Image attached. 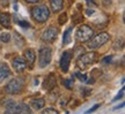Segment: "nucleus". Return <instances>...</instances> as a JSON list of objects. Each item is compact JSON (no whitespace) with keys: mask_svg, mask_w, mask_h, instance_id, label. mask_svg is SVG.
I'll list each match as a JSON object with an SVG mask.
<instances>
[{"mask_svg":"<svg viewBox=\"0 0 125 114\" xmlns=\"http://www.w3.org/2000/svg\"><path fill=\"white\" fill-rule=\"evenodd\" d=\"M31 15H32V18L36 22L43 23L49 18L50 10L45 5H38V6H35L31 9Z\"/></svg>","mask_w":125,"mask_h":114,"instance_id":"1","label":"nucleus"},{"mask_svg":"<svg viewBox=\"0 0 125 114\" xmlns=\"http://www.w3.org/2000/svg\"><path fill=\"white\" fill-rule=\"evenodd\" d=\"M97 61V54L95 52H90V53H86L83 55H81L79 58V60L76 62L78 67L80 69H86L87 67H89L90 65H93Z\"/></svg>","mask_w":125,"mask_h":114,"instance_id":"2","label":"nucleus"},{"mask_svg":"<svg viewBox=\"0 0 125 114\" xmlns=\"http://www.w3.org/2000/svg\"><path fill=\"white\" fill-rule=\"evenodd\" d=\"M94 31L92 30V28H89L88 26H81L78 28V30L75 32V39L80 43H85V42H88V40L92 38Z\"/></svg>","mask_w":125,"mask_h":114,"instance_id":"3","label":"nucleus"},{"mask_svg":"<svg viewBox=\"0 0 125 114\" xmlns=\"http://www.w3.org/2000/svg\"><path fill=\"white\" fill-rule=\"evenodd\" d=\"M23 82L22 79H13L12 81H9V83L6 85V92H8L10 95H16V93H20L23 89Z\"/></svg>","mask_w":125,"mask_h":114,"instance_id":"4","label":"nucleus"},{"mask_svg":"<svg viewBox=\"0 0 125 114\" xmlns=\"http://www.w3.org/2000/svg\"><path fill=\"white\" fill-rule=\"evenodd\" d=\"M51 58H52V53H51V48L48 46H43L40 48V55H38V62H40V67L44 68L51 62Z\"/></svg>","mask_w":125,"mask_h":114,"instance_id":"5","label":"nucleus"},{"mask_svg":"<svg viewBox=\"0 0 125 114\" xmlns=\"http://www.w3.org/2000/svg\"><path fill=\"white\" fill-rule=\"evenodd\" d=\"M58 32L59 30L54 26H48L41 35V39L43 42H46V43H53L54 40L57 39L58 37Z\"/></svg>","mask_w":125,"mask_h":114,"instance_id":"6","label":"nucleus"},{"mask_svg":"<svg viewBox=\"0 0 125 114\" xmlns=\"http://www.w3.org/2000/svg\"><path fill=\"white\" fill-rule=\"evenodd\" d=\"M109 39H110L109 34H107V32H101L100 35H97L96 37H94L93 39L90 40L89 47L90 48H97V47H100V46L104 45Z\"/></svg>","mask_w":125,"mask_h":114,"instance_id":"7","label":"nucleus"},{"mask_svg":"<svg viewBox=\"0 0 125 114\" xmlns=\"http://www.w3.org/2000/svg\"><path fill=\"white\" fill-rule=\"evenodd\" d=\"M72 57H73V52L72 51H65V52L62 53V59H60V68H62V71L67 73V70L70 68Z\"/></svg>","mask_w":125,"mask_h":114,"instance_id":"8","label":"nucleus"},{"mask_svg":"<svg viewBox=\"0 0 125 114\" xmlns=\"http://www.w3.org/2000/svg\"><path fill=\"white\" fill-rule=\"evenodd\" d=\"M26 67H27V63H26V61L23 60L22 58H20V57L14 58L13 68L15 69V71H18V73H22L23 70L26 69Z\"/></svg>","mask_w":125,"mask_h":114,"instance_id":"9","label":"nucleus"},{"mask_svg":"<svg viewBox=\"0 0 125 114\" xmlns=\"http://www.w3.org/2000/svg\"><path fill=\"white\" fill-rule=\"evenodd\" d=\"M24 59H26V60H24L26 63L31 68V67L34 66V63H35V52H34L31 48L26 50V51H24Z\"/></svg>","mask_w":125,"mask_h":114,"instance_id":"10","label":"nucleus"},{"mask_svg":"<svg viewBox=\"0 0 125 114\" xmlns=\"http://www.w3.org/2000/svg\"><path fill=\"white\" fill-rule=\"evenodd\" d=\"M56 87V76L53 74H50L46 79H45L44 83H43V89L44 90H51Z\"/></svg>","mask_w":125,"mask_h":114,"instance_id":"11","label":"nucleus"},{"mask_svg":"<svg viewBox=\"0 0 125 114\" xmlns=\"http://www.w3.org/2000/svg\"><path fill=\"white\" fill-rule=\"evenodd\" d=\"M0 24L4 28H9L10 26V14L8 13L0 14Z\"/></svg>","mask_w":125,"mask_h":114,"instance_id":"12","label":"nucleus"},{"mask_svg":"<svg viewBox=\"0 0 125 114\" xmlns=\"http://www.w3.org/2000/svg\"><path fill=\"white\" fill-rule=\"evenodd\" d=\"M50 6H51V9L54 13H57V12L62 9L64 2H62V0H50Z\"/></svg>","mask_w":125,"mask_h":114,"instance_id":"13","label":"nucleus"},{"mask_svg":"<svg viewBox=\"0 0 125 114\" xmlns=\"http://www.w3.org/2000/svg\"><path fill=\"white\" fill-rule=\"evenodd\" d=\"M9 75H10V70H9L8 66L6 63H1L0 65V81L8 77Z\"/></svg>","mask_w":125,"mask_h":114,"instance_id":"14","label":"nucleus"},{"mask_svg":"<svg viewBox=\"0 0 125 114\" xmlns=\"http://www.w3.org/2000/svg\"><path fill=\"white\" fill-rule=\"evenodd\" d=\"M30 105L32 106V108H35L36 111L41 110L43 106L45 105V100L43 98H37V99H32L30 103Z\"/></svg>","mask_w":125,"mask_h":114,"instance_id":"15","label":"nucleus"},{"mask_svg":"<svg viewBox=\"0 0 125 114\" xmlns=\"http://www.w3.org/2000/svg\"><path fill=\"white\" fill-rule=\"evenodd\" d=\"M71 32H72V28H68L64 32V37H62V44L64 45L70 44V42H71Z\"/></svg>","mask_w":125,"mask_h":114,"instance_id":"16","label":"nucleus"},{"mask_svg":"<svg viewBox=\"0 0 125 114\" xmlns=\"http://www.w3.org/2000/svg\"><path fill=\"white\" fill-rule=\"evenodd\" d=\"M62 84H64L67 89H72V88H73V84H74V79H62Z\"/></svg>","mask_w":125,"mask_h":114,"instance_id":"17","label":"nucleus"},{"mask_svg":"<svg viewBox=\"0 0 125 114\" xmlns=\"http://www.w3.org/2000/svg\"><path fill=\"white\" fill-rule=\"evenodd\" d=\"M9 39H10L9 32H4V34H1V36H0V40H1L2 43H8Z\"/></svg>","mask_w":125,"mask_h":114,"instance_id":"18","label":"nucleus"},{"mask_svg":"<svg viewBox=\"0 0 125 114\" xmlns=\"http://www.w3.org/2000/svg\"><path fill=\"white\" fill-rule=\"evenodd\" d=\"M66 21H67V14L66 13H62V14H60V16H59V18H58V22H59V24H65L66 23Z\"/></svg>","mask_w":125,"mask_h":114,"instance_id":"19","label":"nucleus"},{"mask_svg":"<svg viewBox=\"0 0 125 114\" xmlns=\"http://www.w3.org/2000/svg\"><path fill=\"white\" fill-rule=\"evenodd\" d=\"M123 44H124L123 38H121V39H117L116 43H115V45H114V48H115V50H119V48L123 47Z\"/></svg>","mask_w":125,"mask_h":114,"instance_id":"20","label":"nucleus"},{"mask_svg":"<svg viewBox=\"0 0 125 114\" xmlns=\"http://www.w3.org/2000/svg\"><path fill=\"white\" fill-rule=\"evenodd\" d=\"M75 76H76V77H79V79H80L81 82H85V83H87V82H88L87 76H86L85 74H81V73H75Z\"/></svg>","mask_w":125,"mask_h":114,"instance_id":"21","label":"nucleus"},{"mask_svg":"<svg viewBox=\"0 0 125 114\" xmlns=\"http://www.w3.org/2000/svg\"><path fill=\"white\" fill-rule=\"evenodd\" d=\"M89 7H97V0H86Z\"/></svg>","mask_w":125,"mask_h":114,"instance_id":"22","label":"nucleus"},{"mask_svg":"<svg viewBox=\"0 0 125 114\" xmlns=\"http://www.w3.org/2000/svg\"><path fill=\"white\" fill-rule=\"evenodd\" d=\"M43 113L44 114H46V113H53V114L56 113L57 114V113H59V112L57 110H54V108H45V110L43 111Z\"/></svg>","mask_w":125,"mask_h":114,"instance_id":"23","label":"nucleus"},{"mask_svg":"<svg viewBox=\"0 0 125 114\" xmlns=\"http://www.w3.org/2000/svg\"><path fill=\"white\" fill-rule=\"evenodd\" d=\"M16 22H18V24H20V26H29V23L26 22V21H22V20H18L16 18Z\"/></svg>","mask_w":125,"mask_h":114,"instance_id":"24","label":"nucleus"},{"mask_svg":"<svg viewBox=\"0 0 125 114\" xmlns=\"http://www.w3.org/2000/svg\"><path fill=\"white\" fill-rule=\"evenodd\" d=\"M112 55H109V57H105L104 59L102 60V63H109V62H111V60H112Z\"/></svg>","mask_w":125,"mask_h":114,"instance_id":"25","label":"nucleus"},{"mask_svg":"<svg viewBox=\"0 0 125 114\" xmlns=\"http://www.w3.org/2000/svg\"><path fill=\"white\" fill-rule=\"evenodd\" d=\"M123 96H124V88H122L121 92L117 95V97H115V99H114V100H117V99H119V98H123Z\"/></svg>","mask_w":125,"mask_h":114,"instance_id":"26","label":"nucleus"},{"mask_svg":"<svg viewBox=\"0 0 125 114\" xmlns=\"http://www.w3.org/2000/svg\"><path fill=\"white\" fill-rule=\"evenodd\" d=\"M102 4L104 5L105 7H108V6L111 5V0H102Z\"/></svg>","mask_w":125,"mask_h":114,"instance_id":"27","label":"nucleus"},{"mask_svg":"<svg viewBox=\"0 0 125 114\" xmlns=\"http://www.w3.org/2000/svg\"><path fill=\"white\" fill-rule=\"evenodd\" d=\"M98 106H100V105H98V104H96V105L94 106V107H92V108H89V110L87 111V113H90V112H94V111L96 110V108H98Z\"/></svg>","mask_w":125,"mask_h":114,"instance_id":"28","label":"nucleus"},{"mask_svg":"<svg viewBox=\"0 0 125 114\" xmlns=\"http://www.w3.org/2000/svg\"><path fill=\"white\" fill-rule=\"evenodd\" d=\"M27 2H30V4H36V2H38L41 0H26Z\"/></svg>","mask_w":125,"mask_h":114,"instance_id":"29","label":"nucleus"},{"mask_svg":"<svg viewBox=\"0 0 125 114\" xmlns=\"http://www.w3.org/2000/svg\"><path fill=\"white\" fill-rule=\"evenodd\" d=\"M86 13H87V15H92V14L94 13V10L93 9H87V10H86Z\"/></svg>","mask_w":125,"mask_h":114,"instance_id":"30","label":"nucleus"}]
</instances>
